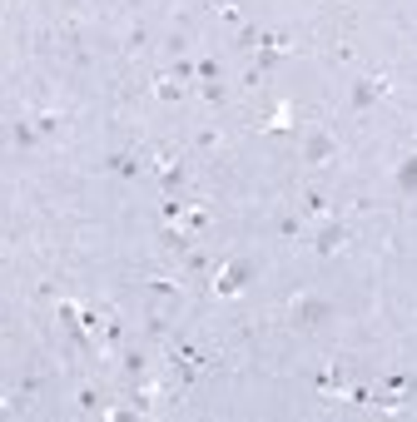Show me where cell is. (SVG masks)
<instances>
[{"label": "cell", "instance_id": "3957f363", "mask_svg": "<svg viewBox=\"0 0 417 422\" xmlns=\"http://www.w3.org/2000/svg\"><path fill=\"white\" fill-rule=\"evenodd\" d=\"M333 159H338V139L328 130H313L308 144H303V164H333Z\"/></svg>", "mask_w": 417, "mask_h": 422}, {"label": "cell", "instance_id": "9a60e30c", "mask_svg": "<svg viewBox=\"0 0 417 422\" xmlns=\"http://www.w3.org/2000/svg\"><path fill=\"white\" fill-rule=\"evenodd\" d=\"M124 368H130V377H139V373H144V357H139V353H130V357H124Z\"/></svg>", "mask_w": 417, "mask_h": 422}, {"label": "cell", "instance_id": "ba28073f", "mask_svg": "<svg viewBox=\"0 0 417 422\" xmlns=\"http://www.w3.org/2000/svg\"><path fill=\"white\" fill-rule=\"evenodd\" d=\"M303 214H318V219H328V214H333L328 194H318V189H308V194H303Z\"/></svg>", "mask_w": 417, "mask_h": 422}, {"label": "cell", "instance_id": "4fadbf2b", "mask_svg": "<svg viewBox=\"0 0 417 422\" xmlns=\"http://www.w3.org/2000/svg\"><path fill=\"white\" fill-rule=\"evenodd\" d=\"M278 234H283V239H298V234H303V219H283Z\"/></svg>", "mask_w": 417, "mask_h": 422}, {"label": "cell", "instance_id": "7a4b0ae2", "mask_svg": "<svg viewBox=\"0 0 417 422\" xmlns=\"http://www.w3.org/2000/svg\"><path fill=\"white\" fill-rule=\"evenodd\" d=\"M388 95V80H378V75H368V80H353V95H348V104H353V110H372V104H378Z\"/></svg>", "mask_w": 417, "mask_h": 422}, {"label": "cell", "instance_id": "8992f818", "mask_svg": "<svg viewBox=\"0 0 417 422\" xmlns=\"http://www.w3.org/2000/svg\"><path fill=\"white\" fill-rule=\"evenodd\" d=\"M104 169L119 174V179H144V164H139L134 154H110V159H104Z\"/></svg>", "mask_w": 417, "mask_h": 422}, {"label": "cell", "instance_id": "5b68a950", "mask_svg": "<svg viewBox=\"0 0 417 422\" xmlns=\"http://www.w3.org/2000/svg\"><path fill=\"white\" fill-rule=\"evenodd\" d=\"M348 244V228L338 224V219H328L323 228H318V239H313V253H323V259H328V253H338Z\"/></svg>", "mask_w": 417, "mask_h": 422}, {"label": "cell", "instance_id": "30bf717a", "mask_svg": "<svg viewBox=\"0 0 417 422\" xmlns=\"http://www.w3.org/2000/svg\"><path fill=\"white\" fill-rule=\"evenodd\" d=\"M159 179H164V189H179V184H184V169H179V159H164Z\"/></svg>", "mask_w": 417, "mask_h": 422}, {"label": "cell", "instance_id": "5bb4252c", "mask_svg": "<svg viewBox=\"0 0 417 422\" xmlns=\"http://www.w3.org/2000/svg\"><path fill=\"white\" fill-rule=\"evenodd\" d=\"M80 408H85V412H95V408H99V397H95V388H80Z\"/></svg>", "mask_w": 417, "mask_h": 422}, {"label": "cell", "instance_id": "52a82bcc", "mask_svg": "<svg viewBox=\"0 0 417 422\" xmlns=\"http://www.w3.org/2000/svg\"><path fill=\"white\" fill-rule=\"evenodd\" d=\"M398 189H403V194H417V154L398 164Z\"/></svg>", "mask_w": 417, "mask_h": 422}, {"label": "cell", "instance_id": "9c48e42d", "mask_svg": "<svg viewBox=\"0 0 417 422\" xmlns=\"http://www.w3.org/2000/svg\"><path fill=\"white\" fill-rule=\"evenodd\" d=\"M169 75H174L179 84H194V80H199V65H194L189 55H184V60H174V70H169Z\"/></svg>", "mask_w": 417, "mask_h": 422}, {"label": "cell", "instance_id": "7c38bea8", "mask_svg": "<svg viewBox=\"0 0 417 422\" xmlns=\"http://www.w3.org/2000/svg\"><path fill=\"white\" fill-rule=\"evenodd\" d=\"M150 293H159V298H174V279H150Z\"/></svg>", "mask_w": 417, "mask_h": 422}, {"label": "cell", "instance_id": "277c9868", "mask_svg": "<svg viewBox=\"0 0 417 422\" xmlns=\"http://www.w3.org/2000/svg\"><path fill=\"white\" fill-rule=\"evenodd\" d=\"M328 313H333V308H328L323 298H298V303H294V323H298V328H318V323H328Z\"/></svg>", "mask_w": 417, "mask_h": 422}, {"label": "cell", "instance_id": "8fae6325", "mask_svg": "<svg viewBox=\"0 0 417 422\" xmlns=\"http://www.w3.org/2000/svg\"><path fill=\"white\" fill-rule=\"evenodd\" d=\"M15 139H20V144H35V139H40V124H35V119H20V124H15Z\"/></svg>", "mask_w": 417, "mask_h": 422}, {"label": "cell", "instance_id": "6da1fadb", "mask_svg": "<svg viewBox=\"0 0 417 422\" xmlns=\"http://www.w3.org/2000/svg\"><path fill=\"white\" fill-rule=\"evenodd\" d=\"M254 263H248V259H228L219 273H214V293H219V298H234V293H243L248 283H254Z\"/></svg>", "mask_w": 417, "mask_h": 422}]
</instances>
